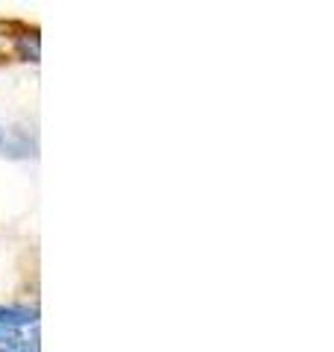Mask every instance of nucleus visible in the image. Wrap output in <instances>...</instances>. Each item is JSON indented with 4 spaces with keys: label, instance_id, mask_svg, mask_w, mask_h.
<instances>
[{
    "label": "nucleus",
    "instance_id": "obj_3",
    "mask_svg": "<svg viewBox=\"0 0 334 352\" xmlns=\"http://www.w3.org/2000/svg\"><path fill=\"white\" fill-rule=\"evenodd\" d=\"M3 135H6V126L0 124V144H3Z\"/></svg>",
    "mask_w": 334,
    "mask_h": 352
},
{
    "label": "nucleus",
    "instance_id": "obj_2",
    "mask_svg": "<svg viewBox=\"0 0 334 352\" xmlns=\"http://www.w3.org/2000/svg\"><path fill=\"white\" fill-rule=\"evenodd\" d=\"M0 352H38V340H36V335L32 338H21V340H15V344H9V346H0Z\"/></svg>",
    "mask_w": 334,
    "mask_h": 352
},
{
    "label": "nucleus",
    "instance_id": "obj_1",
    "mask_svg": "<svg viewBox=\"0 0 334 352\" xmlns=\"http://www.w3.org/2000/svg\"><path fill=\"white\" fill-rule=\"evenodd\" d=\"M0 156L15 159V162L36 159L38 156V129L32 124H12L3 135V144H0Z\"/></svg>",
    "mask_w": 334,
    "mask_h": 352
}]
</instances>
